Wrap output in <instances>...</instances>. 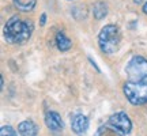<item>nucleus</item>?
Returning a JSON list of instances; mask_svg holds the SVG:
<instances>
[{"mask_svg":"<svg viewBox=\"0 0 147 136\" xmlns=\"http://www.w3.org/2000/svg\"><path fill=\"white\" fill-rule=\"evenodd\" d=\"M3 32H4V38L8 42L23 44L32 37L34 26L32 21H27V19L23 21L19 16H12L10 21H7Z\"/></svg>","mask_w":147,"mask_h":136,"instance_id":"1","label":"nucleus"},{"mask_svg":"<svg viewBox=\"0 0 147 136\" xmlns=\"http://www.w3.org/2000/svg\"><path fill=\"white\" fill-rule=\"evenodd\" d=\"M121 41L120 29L116 25H106L102 27L98 36V44H100L101 50L106 55H112L119 49Z\"/></svg>","mask_w":147,"mask_h":136,"instance_id":"2","label":"nucleus"},{"mask_svg":"<svg viewBox=\"0 0 147 136\" xmlns=\"http://www.w3.org/2000/svg\"><path fill=\"white\" fill-rule=\"evenodd\" d=\"M124 94L132 105L147 104V83L146 82H127L124 84Z\"/></svg>","mask_w":147,"mask_h":136,"instance_id":"3","label":"nucleus"},{"mask_svg":"<svg viewBox=\"0 0 147 136\" xmlns=\"http://www.w3.org/2000/svg\"><path fill=\"white\" fill-rule=\"evenodd\" d=\"M125 72L131 82H144L147 79V60L142 56H134L127 64Z\"/></svg>","mask_w":147,"mask_h":136,"instance_id":"4","label":"nucleus"},{"mask_svg":"<svg viewBox=\"0 0 147 136\" xmlns=\"http://www.w3.org/2000/svg\"><path fill=\"white\" fill-rule=\"evenodd\" d=\"M109 124H112L113 127H116L117 129H120L123 133H125L128 136V133L132 129V121L124 112H116L115 114H112L108 120Z\"/></svg>","mask_w":147,"mask_h":136,"instance_id":"5","label":"nucleus"},{"mask_svg":"<svg viewBox=\"0 0 147 136\" xmlns=\"http://www.w3.org/2000/svg\"><path fill=\"white\" fill-rule=\"evenodd\" d=\"M45 124H47V127L51 131H55V132L61 131L64 127L61 116L57 112H53V110H49L45 114Z\"/></svg>","mask_w":147,"mask_h":136,"instance_id":"6","label":"nucleus"},{"mask_svg":"<svg viewBox=\"0 0 147 136\" xmlns=\"http://www.w3.org/2000/svg\"><path fill=\"white\" fill-rule=\"evenodd\" d=\"M71 128L76 135H83L89 129V118L83 114H75L72 117Z\"/></svg>","mask_w":147,"mask_h":136,"instance_id":"7","label":"nucleus"},{"mask_svg":"<svg viewBox=\"0 0 147 136\" xmlns=\"http://www.w3.org/2000/svg\"><path fill=\"white\" fill-rule=\"evenodd\" d=\"M94 136H127V135L123 133L120 129H117L116 127H113L112 124L106 123V124L101 125L100 128L97 129Z\"/></svg>","mask_w":147,"mask_h":136,"instance_id":"8","label":"nucleus"},{"mask_svg":"<svg viewBox=\"0 0 147 136\" xmlns=\"http://www.w3.org/2000/svg\"><path fill=\"white\" fill-rule=\"evenodd\" d=\"M18 131H19V133L22 136H37L38 128L32 120H26L22 121L21 124L18 125Z\"/></svg>","mask_w":147,"mask_h":136,"instance_id":"9","label":"nucleus"},{"mask_svg":"<svg viewBox=\"0 0 147 136\" xmlns=\"http://www.w3.org/2000/svg\"><path fill=\"white\" fill-rule=\"evenodd\" d=\"M56 45H57V48L60 50L65 52V50H68L69 48L72 46V42H71V40H69L65 34L59 33L57 36H56Z\"/></svg>","mask_w":147,"mask_h":136,"instance_id":"10","label":"nucleus"},{"mask_svg":"<svg viewBox=\"0 0 147 136\" xmlns=\"http://www.w3.org/2000/svg\"><path fill=\"white\" fill-rule=\"evenodd\" d=\"M37 0H14V4L22 12H29L36 7Z\"/></svg>","mask_w":147,"mask_h":136,"instance_id":"11","label":"nucleus"},{"mask_svg":"<svg viewBox=\"0 0 147 136\" xmlns=\"http://www.w3.org/2000/svg\"><path fill=\"white\" fill-rule=\"evenodd\" d=\"M106 14H108V5L104 1L95 3L94 7H93V15H94L95 19H102L106 16Z\"/></svg>","mask_w":147,"mask_h":136,"instance_id":"12","label":"nucleus"},{"mask_svg":"<svg viewBox=\"0 0 147 136\" xmlns=\"http://www.w3.org/2000/svg\"><path fill=\"white\" fill-rule=\"evenodd\" d=\"M0 136H18V135H16L15 129L11 125H4L1 127V129H0Z\"/></svg>","mask_w":147,"mask_h":136,"instance_id":"13","label":"nucleus"},{"mask_svg":"<svg viewBox=\"0 0 147 136\" xmlns=\"http://www.w3.org/2000/svg\"><path fill=\"white\" fill-rule=\"evenodd\" d=\"M45 21H47V14H42V15H41V21H40V25H41V26H44V25H45Z\"/></svg>","mask_w":147,"mask_h":136,"instance_id":"14","label":"nucleus"},{"mask_svg":"<svg viewBox=\"0 0 147 136\" xmlns=\"http://www.w3.org/2000/svg\"><path fill=\"white\" fill-rule=\"evenodd\" d=\"M143 12H144V14H147V1L144 3V5H143Z\"/></svg>","mask_w":147,"mask_h":136,"instance_id":"15","label":"nucleus"},{"mask_svg":"<svg viewBox=\"0 0 147 136\" xmlns=\"http://www.w3.org/2000/svg\"><path fill=\"white\" fill-rule=\"evenodd\" d=\"M134 1H135V3H136V4H140V3H143V1H144V0H134Z\"/></svg>","mask_w":147,"mask_h":136,"instance_id":"16","label":"nucleus"}]
</instances>
